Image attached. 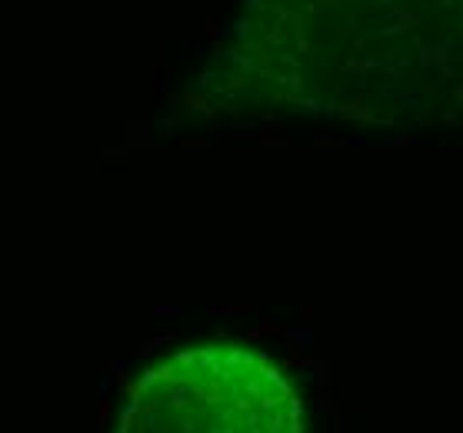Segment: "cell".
<instances>
[{"mask_svg": "<svg viewBox=\"0 0 463 433\" xmlns=\"http://www.w3.org/2000/svg\"><path fill=\"white\" fill-rule=\"evenodd\" d=\"M433 0H247L231 87L270 104L387 117L411 104Z\"/></svg>", "mask_w": 463, "mask_h": 433, "instance_id": "cell-1", "label": "cell"}, {"mask_svg": "<svg viewBox=\"0 0 463 433\" xmlns=\"http://www.w3.org/2000/svg\"><path fill=\"white\" fill-rule=\"evenodd\" d=\"M114 433H307V413L274 357L211 340L150 363L127 391Z\"/></svg>", "mask_w": 463, "mask_h": 433, "instance_id": "cell-2", "label": "cell"}]
</instances>
